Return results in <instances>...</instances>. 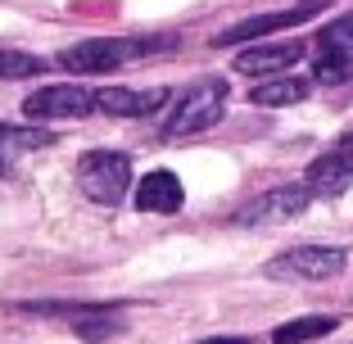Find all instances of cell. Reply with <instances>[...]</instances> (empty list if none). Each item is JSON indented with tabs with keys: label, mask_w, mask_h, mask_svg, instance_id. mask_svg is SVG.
Instances as JSON below:
<instances>
[{
	"label": "cell",
	"mask_w": 353,
	"mask_h": 344,
	"mask_svg": "<svg viewBox=\"0 0 353 344\" xmlns=\"http://www.w3.org/2000/svg\"><path fill=\"white\" fill-rule=\"evenodd\" d=\"M168 105V91L163 86H154V91H123V86H109V91L95 95V109H104V114L114 118H145L154 114V109Z\"/></svg>",
	"instance_id": "11"
},
{
	"label": "cell",
	"mask_w": 353,
	"mask_h": 344,
	"mask_svg": "<svg viewBox=\"0 0 353 344\" xmlns=\"http://www.w3.org/2000/svg\"><path fill=\"white\" fill-rule=\"evenodd\" d=\"M335 326H340V317H322V313L294 317V322H285V326L272 331V344H303V340H317V335H331Z\"/></svg>",
	"instance_id": "14"
},
{
	"label": "cell",
	"mask_w": 353,
	"mask_h": 344,
	"mask_svg": "<svg viewBox=\"0 0 353 344\" xmlns=\"http://www.w3.org/2000/svg\"><path fill=\"white\" fill-rule=\"evenodd\" d=\"M50 63L37 59V54H19V50H0V77L5 82H23V77H37L46 73Z\"/></svg>",
	"instance_id": "16"
},
{
	"label": "cell",
	"mask_w": 353,
	"mask_h": 344,
	"mask_svg": "<svg viewBox=\"0 0 353 344\" xmlns=\"http://www.w3.org/2000/svg\"><path fill=\"white\" fill-rule=\"evenodd\" d=\"M299 54H303V41H268V45H245L240 50V59H236V68L245 77H263V73H285L290 63H299Z\"/></svg>",
	"instance_id": "10"
},
{
	"label": "cell",
	"mask_w": 353,
	"mask_h": 344,
	"mask_svg": "<svg viewBox=\"0 0 353 344\" xmlns=\"http://www.w3.org/2000/svg\"><path fill=\"white\" fill-rule=\"evenodd\" d=\"M303 95H308V82H299V77H290V73H281V77H272V82H259L250 91V100L259 109H285V105H299Z\"/></svg>",
	"instance_id": "13"
},
{
	"label": "cell",
	"mask_w": 353,
	"mask_h": 344,
	"mask_svg": "<svg viewBox=\"0 0 353 344\" xmlns=\"http://www.w3.org/2000/svg\"><path fill=\"white\" fill-rule=\"evenodd\" d=\"M308 186H276L263 190L259 199H250L245 209L236 213V227H272V222H290L308 209Z\"/></svg>",
	"instance_id": "5"
},
{
	"label": "cell",
	"mask_w": 353,
	"mask_h": 344,
	"mask_svg": "<svg viewBox=\"0 0 353 344\" xmlns=\"http://www.w3.org/2000/svg\"><path fill=\"white\" fill-rule=\"evenodd\" d=\"M344 267H349V250H340V245H294L263 263L272 281H331Z\"/></svg>",
	"instance_id": "3"
},
{
	"label": "cell",
	"mask_w": 353,
	"mask_h": 344,
	"mask_svg": "<svg viewBox=\"0 0 353 344\" xmlns=\"http://www.w3.org/2000/svg\"><path fill=\"white\" fill-rule=\"evenodd\" d=\"M322 50H340V54H353V14H344L340 23L322 32Z\"/></svg>",
	"instance_id": "18"
},
{
	"label": "cell",
	"mask_w": 353,
	"mask_h": 344,
	"mask_svg": "<svg viewBox=\"0 0 353 344\" xmlns=\"http://www.w3.org/2000/svg\"><path fill=\"white\" fill-rule=\"evenodd\" d=\"M154 41H132V37H91L77 41L59 54V63L68 73H114L123 63H132L136 54H145Z\"/></svg>",
	"instance_id": "4"
},
{
	"label": "cell",
	"mask_w": 353,
	"mask_h": 344,
	"mask_svg": "<svg viewBox=\"0 0 353 344\" xmlns=\"http://www.w3.org/2000/svg\"><path fill=\"white\" fill-rule=\"evenodd\" d=\"M222 109H227V82L222 77H199V82H190L186 91L176 95L172 114L163 123V136L168 141H181V136L208 132L222 118Z\"/></svg>",
	"instance_id": "1"
},
{
	"label": "cell",
	"mask_w": 353,
	"mask_h": 344,
	"mask_svg": "<svg viewBox=\"0 0 353 344\" xmlns=\"http://www.w3.org/2000/svg\"><path fill=\"white\" fill-rule=\"evenodd\" d=\"M123 331V322H100V317H95V322H77V335H86V340H104V335H118Z\"/></svg>",
	"instance_id": "19"
},
{
	"label": "cell",
	"mask_w": 353,
	"mask_h": 344,
	"mask_svg": "<svg viewBox=\"0 0 353 344\" xmlns=\"http://www.w3.org/2000/svg\"><path fill=\"white\" fill-rule=\"evenodd\" d=\"M136 209L141 213H181L186 209V186L172 168H154L136 186Z\"/></svg>",
	"instance_id": "9"
},
{
	"label": "cell",
	"mask_w": 353,
	"mask_h": 344,
	"mask_svg": "<svg viewBox=\"0 0 353 344\" xmlns=\"http://www.w3.org/2000/svg\"><path fill=\"white\" fill-rule=\"evenodd\" d=\"M317 82H349L353 77V54H340V50H322V59H317Z\"/></svg>",
	"instance_id": "17"
},
{
	"label": "cell",
	"mask_w": 353,
	"mask_h": 344,
	"mask_svg": "<svg viewBox=\"0 0 353 344\" xmlns=\"http://www.w3.org/2000/svg\"><path fill=\"white\" fill-rule=\"evenodd\" d=\"M23 114L28 118H86V114H95V95L73 82L41 86V91H32L23 100Z\"/></svg>",
	"instance_id": "6"
},
{
	"label": "cell",
	"mask_w": 353,
	"mask_h": 344,
	"mask_svg": "<svg viewBox=\"0 0 353 344\" xmlns=\"http://www.w3.org/2000/svg\"><path fill=\"white\" fill-rule=\"evenodd\" d=\"M199 344H259V340H250V335H208Z\"/></svg>",
	"instance_id": "20"
},
{
	"label": "cell",
	"mask_w": 353,
	"mask_h": 344,
	"mask_svg": "<svg viewBox=\"0 0 353 344\" xmlns=\"http://www.w3.org/2000/svg\"><path fill=\"white\" fill-rule=\"evenodd\" d=\"M132 186V159L118 150H86L77 159V190L100 209H114Z\"/></svg>",
	"instance_id": "2"
},
{
	"label": "cell",
	"mask_w": 353,
	"mask_h": 344,
	"mask_svg": "<svg viewBox=\"0 0 353 344\" xmlns=\"http://www.w3.org/2000/svg\"><path fill=\"white\" fill-rule=\"evenodd\" d=\"M326 5H331V0H303V5H294V10H285V14H259V19H245V23H236V28L218 32V37H213V45L259 41V37H268V32H276V28H294V23L312 19V14L326 10Z\"/></svg>",
	"instance_id": "7"
},
{
	"label": "cell",
	"mask_w": 353,
	"mask_h": 344,
	"mask_svg": "<svg viewBox=\"0 0 353 344\" xmlns=\"http://www.w3.org/2000/svg\"><path fill=\"white\" fill-rule=\"evenodd\" d=\"M340 145H344V150H353V132H349V136H344V141H340Z\"/></svg>",
	"instance_id": "21"
},
{
	"label": "cell",
	"mask_w": 353,
	"mask_h": 344,
	"mask_svg": "<svg viewBox=\"0 0 353 344\" xmlns=\"http://www.w3.org/2000/svg\"><path fill=\"white\" fill-rule=\"evenodd\" d=\"M303 186H308V195H322V199L344 195V190L353 186V150L335 145V150H326L322 159H312Z\"/></svg>",
	"instance_id": "8"
},
{
	"label": "cell",
	"mask_w": 353,
	"mask_h": 344,
	"mask_svg": "<svg viewBox=\"0 0 353 344\" xmlns=\"http://www.w3.org/2000/svg\"><path fill=\"white\" fill-rule=\"evenodd\" d=\"M50 145H54V136L41 132V127H10V123H0V172H14L28 154L50 150Z\"/></svg>",
	"instance_id": "12"
},
{
	"label": "cell",
	"mask_w": 353,
	"mask_h": 344,
	"mask_svg": "<svg viewBox=\"0 0 353 344\" xmlns=\"http://www.w3.org/2000/svg\"><path fill=\"white\" fill-rule=\"evenodd\" d=\"M19 313H54V317H73V313H86V317H104L114 313V303H63V299H37V303H19Z\"/></svg>",
	"instance_id": "15"
}]
</instances>
